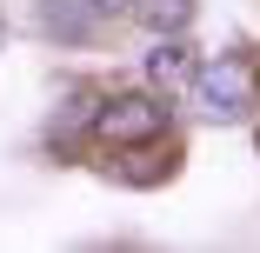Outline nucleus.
Listing matches in <instances>:
<instances>
[{"label":"nucleus","mask_w":260,"mask_h":253,"mask_svg":"<svg viewBox=\"0 0 260 253\" xmlns=\"http://www.w3.org/2000/svg\"><path fill=\"white\" fill-rule=\"evenodd\" d=\"M34 20H40V33H47V40H60V47H93L107 14H100L93 0H40Z\"/></svg>","instance_id":"7ed1b4c3"},{"label":"nucleus","mask_w":260,"mask_h":253,"mask_svg":"<svg viewBox=\"0 0 260 253\" xmlns=\"http://www.w3.org/2000/svg\"><path fill=\"white\" fill-rule=\"evenodd\" d=\"M193 7H200V0H134V20L147 27V33H187L193 27Z\"/></svg>","instance_id":"0eeeda50"},{"label":"nucleus","mask_w":260,"mask_h":253,"mask_svg":"<svg viewBox=\"0 0 260 253\" xmlns=\"http://www.w3.org/2000/svg\"><path fill=\"white\" fill-rule=\"evenodd\" d=\"M93 107H100V93H93V87H74V93H67V107L54 114V127H47V140H54V147L93 140Z\"/></svg>","instance_id":"423d86ee"},{"label":"nucleus","mask_w":260,"mask_h":253,"mask_svg":"<svg viewBox=\"0 0 260 253\" xmlns=\"http://www.w3.org/2000/svg\"><path fill=\"white\" fill-rule=\"evenodd\" d=\"M193 40L187 33H153V54H147V87L153 93H174V87H187L193 80Z\"/></svg>","instance_id":"39448f33"},{"label":"nucleus","mask_w":260,"mask_h":253,"mask_svg":"<svg viewBox=\"0 0 260 253\" xmlns=\"http://www.w3.org/2000/svg\"><path fill=\"white\" fill-rule=\"evenodd\" d=\"M193 107L207 120H247L260 107V54L253 47H234V54H214V60H193Z\"/></svg>","instance_id":"f257e3e1"},{"label":"nucleus","mask_w":260,"mask_h":253,"mask_svg":"<svg viewBox=\"0 0 260 253\" xmlns=\"http://www.w3.org/2000/svg\"><path fill=\"white\" fill-rule=\"evenodd\" d=\"M93 7H100V14H127L134 0H93Z\"/></svg>","instance_id":"6e6552de"},{"label":"nucleus","mask_w":260,"mask_h":253,"mask_svg":"<svg viewBox=\"0 0 260 253\" xmlns=\"http://www.w3.org/2000/svg\"><path fill=\"white\" fill-rule=\"evenodd\" d=\"M174 167H180V147L174 140H167V154H160V140H134V147H120V160H107V173L120 187H160Z\"/></svg>","instance_id":"20e7f679"},{"label":"nucleus","mask_w":260,"mask_h":253,"mask_svg":"<svg viewBox=\"0 0 260 253\" xmlns=\"http://www.w3.org/2000/svg\"><path fill=\"white\" fill-rule=\"evenodd\" d=\"M174 133V100L134 87V93H100L93 107V140L100 147H134V140H167Z\"/></svg>","instance_id":"f03ea898"}]
</instances>
